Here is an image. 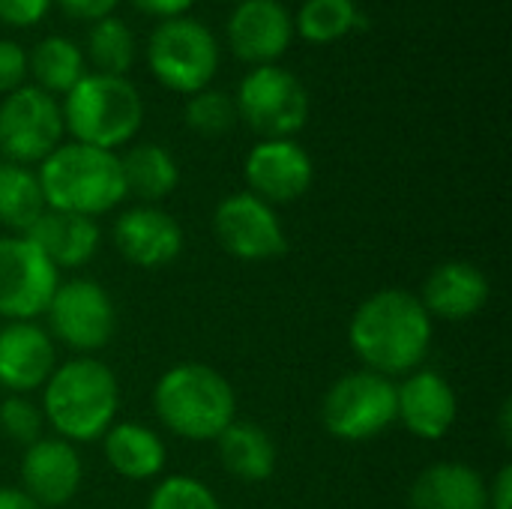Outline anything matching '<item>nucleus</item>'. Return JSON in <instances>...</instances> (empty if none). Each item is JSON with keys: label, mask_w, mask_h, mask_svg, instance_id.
<instances>
[{"label": "nucleus", "mask_w": 512, "mask_h": 509, "mask_svg": "<svg viewBox=\"0 0 512 509\" xmlns=\"http://www.w3.org/2000/svg\"><path fill=\"white\" fill-rule=\"evenodd\" d=\"M435 321L408 288L369 294L348 321V345L363 369L384 378H405L423 369L432 351Z\"/></svg>", "instance_id": "nucleus-1"}, {"label": "nucleus", "mask_w": 512, "mask_h": 509, "mask_svg": "<svg viewBox=\"0 0 512 509\" xmlns=\"http://www.w3.org/2000/svg\"><path fill=\"white\" fill-rule=\"evenodd\" d=\"M39 408L57 438L75 447L93 444L117 423L120 381L102 360L72 357L45 381Z\"/></svg>", "instance_id": "nucleus-2"}, {"label": "nucleus", "mask_w": 512, "mask_h": 509, "mask_svg": "<svg viewBox=\"0 0 512 509\" xmlns=\"http://www.w3.org/2000/svg\"><path fill=\"white\" fill-rule=\"evenodd\" d=\"M153 414L180 441H216L237 420L231 381L207 363H177L153 384Z\"/></svg>", "instance_id": "nucleus-3"}, {"label": "nucleus", "mask_w": 512, "mask_h": 509, "mask_svg": "<svg viewBox=\"0 0 512 509\" xmlns=\"http://www.w3.org/2000/svg\"><path fill=\"white\" fill-rule=\"evenodd\" d=\"M36 177L45 207L60 213L99 219L129 198L120 153L78 141L60 144L48 159H42Z\"/></svg>", "instance_id": "nucleus-4"}, {"label": "nucleus", "mask_w": 512, "mask_h": 509, "mask_svg": "<svg viewBox=\"0 0 512 509\" xmlns=\"http://www.w3.org/2000/svg\"><path fill=\"white\" fill-rule=\"evenodd\" d=\"M63 126L78 144L117 153L144 123V99L129 78L87 72L63 96Z\"/></svg>", "instance_id": "nucleus-5"}, {"label": "nucleus", "mask_w": 512, "mask_h": 509, "mask_svg": "<svg viewBox=\"0 0 512 509\" xmlns=\"http://www.w3.org/2000/svg\"><path fill=\"white\" fill-rule=\"evenodd\" d=\"M396 423V384L378 372L357 369L336 378L321 399V426L345 444L381 438Z\"/></svg>", "instance_id": "nucleus-6"}, {"label": "nucleus", "mask_w": 512, "mask_h": 509, "mask_svg": "<svg viewBox=\"0 0 512 509\" xmlns=\"http://www.w3.org/2000/svg\"><path fill=\"white\" fill-rule=\"evenodd\" d=\"M147 63L153 78L183 96L210 87L219 69V42L195 18L177 15L159 21L147 42Z\"/></svg>", "instance_id": "nucleus-7"}, {"label": "nucleus", "mask_w": 512, "mask_h": 509, "mask_svg": "<svg viewBox=\"0 0 512 509\" xmlns=\"http://www.w3.org/2000/svg\"><path fill=\"white\" fill-rule=\"evenodd\" d=\"M45 330L57 345H66L78 357L102 351L117 330V309L105 285L87 276L60 279L45 312Z\"/></svg>", "instance_id": "nucleus-8"}, {"label": "nucleus", "mask_w": 512, "mask_h": 509, "mask_svg": "<svg viewBox=\"0 0 512 509\" xmlns=\"http://www.w3.org/2000/svg\"><path fill=\"white\" fill-rule=\"evenodd\" d=\"M237 117L261 138H291L309 120V93L303 81L276 66H255L240 81L237 96Z\"/></svg>", "instance_id": "nucleus-9"}, {"label": "nucleus", "mask_w": 512, "mask_h": 509, "mask_svg": "<svg viewBox=\"0 0 512 509\" xmlns=\"http://www.w3.org/2000/svg\"><path fill=\"white\" fill-rule=\"evenodd\" d=\"M66 126L54 96L24 84L0 102V153L15 165H39L63 144Z\"/></svg>", "instance_id": "nucleus-10"}, {"label": "nucleus", "mask_w": 512, "mask_h": 509, "mask_svg": "<svg viewBox=\"0 0 512 509\" xmlns=\"http://www.w3.org/2000/svg\"><path fill=\"white\" fill-rule=\"evenodd\" d=\"M213 234L231 258L249 264L273 261L288 252V234L276 207L252 192H234L216 204Z\"/></svg>", "instance_id": "nucleus-11"}, {"label": "nucleus", "mask_w": 512, "mask_h": 509, "mask_svg": "<svg viewBox=\"0 0 512 509\" xmlns=\"http://www.w3.org/2000/svg\"><path fill=\"white\" fill-rule=\"evenodd\" d=\"M57 285L60 270L24 234H0V321H36Z\"/></svg>", "instance_id": "nucleus-12"}, {"label": "nucleus", "mask_w": 512, "mask_h": 509, "mask_svg": "<svg viewBox=\"0 0 512 509\" xmlns=\"http://www.w3.org/2000/svg\"><path fill=\"white\" fill-rule=\"evenodd\" d=\"M111 243L132 267L162 270L180 258L186 234L183 225L159 204H135L114 219Z\"/></svg>", "instance_id": "nucleus-13"}, {"label": "nucleus", "mask_w": 512, "mask_h": 509, "mask_svg": "<svg viewBox=\"0 0 512 509\" xmlns=\"http://www.w3.org/2000/svg\"><path fill=\"white\" fill-rule=\"evenodd\" d=\"M246 192L258 195L267 204H291L312 189L315 165L306 147L294 138H261L243 162Z\"/></svg>", "instance_id": "nucleus-14"}, {"label": "nucleus", "mask_w": 512, "mask_h": 509, "mask_svg": "<svg viewBox=\"0 0 512 509\" xmlns=\"http://www.w3.org/2000/svg\"><path fill=\"white\" fill-rule=\"evenodd\" d=\"M21 492L42 509H60L75 501L84 483V462L75 444L63 438H39L21 456Z\"/></svg>", "instance_id": "nucleus-15"}, {"label": "nucleus", "mask_w": 512, "mask_h": 509, "mask_svg": "<svg viewBox=\"0 0 512 509\" xmlns=\"http://www.w3.org/2000/svg\"><path fill=\"white\" fill-rule=\"evenodd\" d=\"M459 420V396L435 369H414L396 384V423L417 441H441Z\"/></svg>", "instance_id": "nucleus-16"}, {"label": "nucleus", "mask_w": 512, "mask_h": 509, "mask_svg": "<svg viewBox=\"0 0 512 509\" xmlns=\"http://www.w3.org/2000/svg\"><path fill=\"white\" fill-rule=\"evenodd\" d=\"M57 369V342L36 321L0 324V387L6 396H30Z\"/></svg>", "instance_id": "nucleus-17"}, {"label": "nucleus", "mask_w": 512, "mask_h": 509, "mask_svg": "<svg viewBox=\"0 0 512 509\" xmlns=\"http://www.w3.org/2000/svg\"><path fill=\"white\" fill-rule=\"evenodd\" d=\"M291 39L294 15L279 0H240L228 18V45L246 63H276Z\"/></svg>", "instance_id": "nucleus-18"}, {"label": "nucleus", "mask_w": 512, "mask_h": 509, "mask_svg": "<svg viewBox=\"0 0 512 509\" xmlns=\"http://www.w3.org/2000/svg\"><path fill=\"white\" fill-rule=\"evenodd\" d=\"M417 297L432 321L459 324V321H471L486 309L492 297V282L474 261L453 258L432 267Z\"/></svg>", "instance_id": "nucleus-19"}, {"label": "nucleus", "mask_w": 512, "mask_h": 509, "mask_svg": "<svg viewBox=\"0 0 512 509\" xmlns=\"http://www.w3.org/2000/svg\"><path fill=\"white\" fill-rule=\"evenodd\" d=\"M408 507L489 509V480L465 462H435L414 477Z\"/></svg>", "instance_id": "nucleus-20"}, {"label": "nucleus", "mask_w": 512, "mask_h": 509, "mask_svg": "<svg viewBox=\"0 0 512 509\" xmlns=\"http://www.w3.org/2000/svg\"><path fill=\"white\" fill-rule=\"evenodd\" d=\"M57 270H78L90 264L102 246V228L96 219L45 210L24 234Z\"/></svg>", "instance_id": "nucleus-21"}, {"label": "nucleus", "mask_w": 512, "mask_h": 509, "mask_svg": "<svg viewBox=\"0 0 512 509\" xmlns=\"http://www.w3.org/2000/svg\"><path fill=\"white\" fill-rule=\"evenodd\" d=\"M102 456L108 468L132 483L159 480L168 465V447L162 435L138 420L114 423L102 438Z\"/></svg>", "instance_id": "nucleus-22"}, {"label": "nucleus", "mask_w": 512, "mask_h": 509, "mask_svg": "<svg viewBox=\"0 0 512 509\" xmlns=\"http://www.w3.org/2000/svg\"><path fill=\"white\" fill-rule=\"evenodd\" d=\"M222 468L240 483H264L276 471V444L270 432L249 420H234L216 441Z\"/></svg>", "instance_id": "nucleus-23"}, {"label": "nucleus", "mask_w": 512, "mask_h": 509, "mask_svg": "<svg viewBox=\"0 0 512 509\" xmlns=\"http://www.w3.org/2000/svg\"><path fill=\"white\" fill-rule=\"evenodd\" d=\"M126 195H135L138 204H159L165 201L180 183V165L174 153L162 144H132L120 156Z\"/></svg>", "instance_id": "nucleus-24"}, {"label": "nucleus", "mask_w": 512, "mask_h": 509, "mask_svg": "<svg viewBox=\"0 0 512 509\" xmlns=\"http://www.w3.org/2000/svg\"><path fill=\"white\" fill-rule=\"evenodd\" d=\"M27 75H33L36 87L48 96H66L84 75L87 60L84 51L66 36H45L27 54Z\"/></svg>", "instance_id": "nucleus-25"}, {"label": "nucleus", "mask_w": 512, "mask_h": 509, "mask_svg": "<svg viewBox=\"0 0 512 509\" xmlns=\"http://www.w3.org/2000/svg\"><path fill=\"white\" fill-rule=\"evenodd\" d=\"M45 210L36 171L0 159V225L9 234H27Z\"/></svg>", "instance_id": "nucleus-26"}, {"label": "nucleus", "mask_w": 512, "mask_h": 509, "mask_svg": "<svg viewBox=\"0 0 512 509\" xmlns=\"http://www.w3.org/2000/svg\"><path fill=\"white\" fill-rule=\"evenodd\" d=\"M84 60H90V66L99 75H120V78H126V72L135 63L132 27L123 18H117V15H105V18L93 21V27L87 33Z\"/></svg>", "instance_id": "nucleus-27"}, {"label": "nucleus", "mask_w": 512, "mask_h": 509, "mask_svg": "<svg viewBox=\"0 0 512 509\" xmlns=\"http://www.w3.org/2000/svg\"><path fill=\"white\" fill-rule=\"evenodd\" d=\"M363 24L357 0H306L297 12V30L312 45H330Z\"/></svg>", "instance_id": "nucleus-28"}, {"label": "nucleus", "mask_w": 512, "mask_h": 509, "mask_svg": "<svg viewBox=\"0 0 512 509\" xmlns=\"http://www.w3.org/2000/svg\"><path fill=\"white\" fill-rule=\"evenodd\" d=\"M183 117H186V126L195 135H204V138H219V135L231 132L234 123L240 120L234 96H228L225 90H213V87H204V90L192 93L189 102H186Z\"/></svg>", "instance_id": "nucleus-29"}, {"label": "nucleus", "mask_w": 512, "mask_h": 509, "mask_svg": "<svg viewBox=\"0 0 512 509\" xmlns=\"http://www.w3.org/2000/svg\"><path fill=\"white\" fill-rule=\"evenodd\" d=\"M144 509H222L216 492L201 483L198 477L192 474H171V477H162Z\"/></svg>", "instance_id": "nucleus-30"}, {"label": "nucleus", "mask_w": 512, "mask_h": 509, "mask_svg": "<svg viewBox=\"0 0 512 509\" xmlns=\"http://www.w3.org/2000/svg\"><path fill=\"white\" fill-rule=\"evenodd\" d=\"M0 435L21 450L45 438V417L39 402H33L30 396H6L0 402Z\"/></svg>", "instance_id": "nucleus-31"}, {"label": "nucleus", "mask_w": 512, "mask_h": 509, "mask_svg": "<svg viewBox=\"0 0 512 509\" xmlns=\"http://www.w3.org/2000/svg\"><path fill=\"white\" fill-rule=\"evenodd\" d=\"M24 78H27V51L12 39H0V93L6 96L24 87Z\"/></svg>", "instance_id": "nucleus-32"}, {"label": "nucleus", "mask_w": 512, "mask_h": 509, "mask_svg": "<svg viewBox=\"0 0 512 509\" xmlns=\"http://www.w3.org/2000/svg\"><path fill=\"white\" fill-rule=\"evenodd\" d=\"M54 0H0V21L12 27H33L39 24Z\"/></svg>", "instance_id": "nucleus-33"}, {"label": "nucleus", "mask_w": 512, "mask_h": 509, "mask_svg": "<svg viewBox=\"0 0 512 509\" xmlns=\"http://www.w3.org/2000/svg\"><path fill=\"white\" fill-rule=\"evenodd\" d=\"M117 3L120 0H57V6L69 18H78V21H99V18L111 15Z\"/></svg>", "instance_id": "nucleus-34"}, {"label": "nucleus", "mask_w": 512, "mask_h": 509, "mask_svg": "<svg viewBox=\"0 0 512 509\" xmlns=\"http://www.w3.org/2000/svg\"><path fill=\"white\" fill-rule=\"evenodd\" d=\"M489 509H512V465H504L489 480Z\"/></svg>", "instance_id": "nucleus-35"}, {"label": "nucleus", "mask_w": 512, "mask_h": 509, "mask_svg": "<svg viewBox=\"0 0 512 509\" xmlns=\"http://www.w3.org/2000/svg\"><path fill=\"white\" fill-rule=\"evenodd\" d=\"M141 12H147V15H156V18H177V15H183V12H189L192 9V3L195 0H132Z\"/></svg>", "instance_id": "nucleus-36"}, {"label": "nucleus", "mask_w": 512, "mask_h": 509, "mask_svg": "<svg viewBox=\"0 0 512 509\" xmlns=\"http://www.w3.org/2000/svg\"><path fill=\"white\" fill-rule=\"evenodd\" d=\"M0 509H42L21 489H0Z\"/></svg>", "instance_id": "nucleus-37"}, {"label": "nucleus", "mask_w": 512, "mask_h": 509, "mask_svg": "<svg viewBox=\"0 0 512 509\" xmlns=\"http://www.w3.org/2000/svg\"><path fill=\"white\" fill-rule=\"evenodd\" d=\"M498 435H501V441L510 447L512 444V402L510 399H504V405H501V411H498Z\"/></svg>", "instance_id": "nucleus-38"}]
</instances>
